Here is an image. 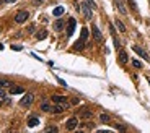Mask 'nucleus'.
<instances>
[{
  "mask_svg": "<svg viewBox=\"0 0 150 133\" xmlns=\"http://www.w3.org/2000/svg\"><path fill=\"white\" fill-rule=\"evenodd\" d=\"M88 34H90V33H88V29H86V28H83V29H82V34H80V39L74 44V49L75 50H82L83 47H85V42H86V39H88Z\"/></svg>",
  "mask_w": 150,
  "mask_h": 133,
  "instance_id": "obj_1",
  "label": "nucleus"
},
{
  "mask_svg": "<svg viewBox=\"0 0 150 133\" xmlns=\"http://www.w3.org/2000/svg\"><path fill=\"white\" fill-rule=\"evenodd\" d=\"M80 7H82L80 10H82V13H83V16H85L86 20H91V18H93V8L88 5V2L85 0V2H83Z\"/></svg>",
  "mask_w": 150,
  "mask_h": 133,
  "instance_id": "obj_2",
  "label": "nucleus"
},
{
  "mask_svg": "<svg viewBox=\"0 0 150 133\" xmlns=\"http://www.w3.org/2000/svg\"><path fill=\"white\" fill-rule=\"evenodd\" d=\"M69 107H70V104L65 101V102H57L52 107V112L54 114H62V112H65V110H69Z\"/></svg>",
  "mask_w": 150,
  "mask_h": 133,
  "instance_id": "obj_3",
  "label": "nucleus"
},
{
  "mask_svg": "<svg viewBox=\"0 0 150 133\" xmlns=\"http://www.w3.org/2000/svg\"><path fill=\"white\" fill-rule=\"evenodd\" d=\"M28 18H30V13H28L26 10H21V11H18V13L15 15V21L18 23V25L25 23V21L28 20Z\"/></svg>",
  "mask_w": 150,
  "mask_h": 133,
  "instance_id": "obj_4",
  "label": "nucleus"
},
{
  "mask_svg": "<svg viewBox=\"0 0 150 133\" xmlns=\"http://www.w3.org/2000/svg\"><path fill=\"white\" fill-rule=\"evenodd\" d=\"M132 50H134L135 54L139 55V57H142V59H144L145 62H150V59H149V54H147V52H145V50L142 49V47H140V45H132Z\"/></svg>",
  "mask_w": 150,
  "mask_h": 133,
  "instance_id": "obj_5",
  "label": "nucleus"
},
{
  "mask_svg": "<svg viewBox=\"0 0 150 133\" xmlns=\"http://www.w3.org/2000/svg\"><path fill=\"white\" fill-rule=\"evenodd\" d=\"M33 99H34V96H33L31 93L25 94V96L21 98V101H20V106H21V107H28V106H31V102H33Z\"/></svg>",
  "mask_w": 150,
  "mask_h": 133,
  "instance_id": "obj_6",
  "label": "nucleus"
},
{
  "mask_svg": "<svg viewBox=\"0 0 150 133\" xmlns=\"http://www.w3.org/2000/svg\"><path fill=\"white\" fill-rule=\"evenodd\" d=\"M75 26H77V21H75V18H70L69 23H67V29H65V33H67V37H70V36L74 34Z\"/></svg>",
  "mask_w": 150,
  "mask_h": 133,
  "instance_id": "obj_7",
  "label": "nucleus"
},
{
  "mask_svg": "<svg viewBox=\"0 0 150 133\" xmlns=\"http://www.w3.org/2000/svg\"><path fill=\"white\" fill-rule=\"evenodd\" d=\"M77 127H78V120H77V117H70L69 120H67V123H65V128H67L69 132L75 130Z\"/></svg>",
  "mask_w": 150,
  "mask_h": 133,
  "instance_id": "obj_8",
  "label": "nucleus"
},
{
  "mask_svg": "<svg viewBox=\"0 0 150 133\" xmlns=\"http://www.w3.org/2000/svg\"><path fill=\"white\" fill-rule=\"evenodd\" d=\"M91 33H93V37H95V41H101V39H103V36H101V31H100V28H98L96 25L91 26Z\"/></svg>",
  "mask_w": 150,
  "mask_h": 133,
  "instance_id": "obj_9",
  "label": "nucleus"
},
{
  "mask_svg": "<svg viewBox=\"0 0 150 133\" xmlns=\"http://www.w3.org/2000/svg\"><path fill=\"white\" fill-rule=\"evenodd\" d=\"M127 60H129V55H127V52L122 49H119V62L121 63H127Z\"/></svg>",
  "mask_w": 150,
  "mask_h": 133,
  "instance_id": "obj_10",
  "label": "nucleus"
},
{
  "mask_svg": "<svg viewBox=\"0 0 150 133\" xmlns=\"http://www.w3.org/2000/svg\"><path fill=\"white\" fill-rule=\"evenodd\" d=\"M114 2H116V7H118L119 13L126 15V13H127V10H126V7H124V3H122V0H114Z\"/></svg>",
  "mask_w": 150,
  "mask_h": 133,
  "instance_id": "obj_11",
  "label": "nucleus"
},
{
  "mask_svg": "<svg viewBox=\"0 0 150 133\" xmlns=\"http://www.w3.org/2000/svg\"><path fill=\"white\" fill-rule=\"evenodd\" d=\"M23 93H25V89L21 86H10V94H23Z\"/></svg>",
  "mask_w": 150,
  "mask_h": 133,
  "instance_id": "obj_12",
  "label": "nucleus"
},
{
  "mask_svg": "<svg viewBox=\"0 0 150 133\" xmlns=\"http://www.w3.org/2000/svg\"><path fill=\"white\" fill-rule=\"evenodd\" d=\"M41 110H44V112H52V107H51V104L47 101H43L41 102Z\"/></svg>",
  "mask_w": 150,
  "mask_h": 133,
  "instance_id": "obj_13",
  "label": "nucleus"
},
{
  "mask_svg": "<svg viewBox=\"0 0 150 133\" xmlns=\"http://www.w3.org/2000/svg\"><path fill=\"white\" fill-rule=\"evenodd\" d=\"M36 125H39V118L38 117H31L30 120H28V127H36Z\"/></svg>",
  "mask_w": 150,
  "mask_h": 133,
  "instance_id": "obj_14",
  "label": "nucleus"
},
{
  "mask_svg": "<svg viewBox=\"0 0 150 133\" xmlns=\"http://www.w3.org/2000/svg\"><path fill=\"white\" fill-rule=\"evenodd\" d=\"M111 36H113V42H114V47L119 50V49H121V39L118 37V34H111Z\"/></svg>",
  "mask_w": 150,
  "mask_h": 133,
  "instance_id": "obj_15",
  "label": "nucleus"
},
{
  "mask_svg": "<svg viewBox=\"0 0 150 133\" xmlns=\"http://www.w3.org/2000/svg\"><path fill=\"white\" fill-rule=\"evenodd\" d=\"M52 101H54L55 104H57V102H65L67 98H65V96H59V94H55V96H52Z\"/></svg>",
  "mask_w": 150,
  "mask_h": 133,
  "instance_id": "obj_16",
  "label": "nucleus"
},
{
  "mask_svg": "<svg viewBox=\"0 0 150 133\" xmlns=\"http://www.w3.org/2000/svg\"><path fill=\"white\" fill-rule=\"evenodd\" d=\"M64 11H65L64 7H57V8H54L52 15H54V16H60V15H64Z\"/></svg>",
  "mask_w": 150,
  "mask_h": 133,
  "instance_id": "obj_17",
  "label": "nucleus"
},
{
  "mask_svg": "<svg viewBox=\"0 0 150 133\" xmlns=\"http://www.w3.org/2000/svg\"><path fill=\"white\" fill-rule=\"evenodd\" d=\"M114 23H116V26H118V29H119L121 33H126V25L122 23V21H121V20H116Z\"/></svg>",
  "mask_w": 150,
  "mask_h": 133,
  "instance_id": "obj_18",
  "label": "nucleus"
},
{
  "mask_svg": "<svg viewBox=\"0 0 150 133\" xmlns=\"http://www.w3.org/2000/svg\"><path fill=\"white\" fill-rule=\"evenodd\" d=\"M11 81H8V80H3V78H0V86H2V88H10L11 86Z\"/></svg>",
  "mask_w": 150,
  "mask_h": 133,
  "instance_id": "obj_19",
  "label": "nucleus"
},
{
  "mask_svg": "<svg viewBox=\"0 0 150 133\" xmlns=\"http://www.w3.org/2000/svg\"><path fill=\"white\" fill-rule=\"evenodd\" d=\"M62 28H64V21H62V20H57V21H55V25H54V29L55 31H60Z\"/></svg>",
  "mask_w": 150,
  "mask_h": 133,
  "instance_id": "obj_20",
  "label": "nucleus"
},
{
  "mask_svg": "<svg viewBox=\"0 0 150 133\" xmlns=\"http://www.w3.org/2000/svg\"><path fill=\"white\" fill-rule=\"evenodd\" d=\"M100 120H101V122H105V123H111V118L108 117L106 114H101V115H100Z\"/></svg>",
  "mask_w": 150,
  "mask_h": 133,
  "instance_id": "obj_21",
  "label": "nucleus"
},
{
  "mask_svg": "<svg viewBox=\"0 0 150 133\" xmlns=\"http://www.w3.org/2000/svg\"><path fill=\"white\" fill-rule=\"evenodd\" d=\"M82 117H83V118H91V117H93V114H91L90 110H86V109H85V110L82 112Z\"/></svg>",
  "mask_w": 150,
  "mask_h": 133,
  "instance_id": "obj_22",
  "label": "nucleus"
},
{
  "mask_svg": "<svg viewBox=\"0 0 150 133\" xmlns=\"http://www.w3.org/2000/svg\"><path fill=\"white\" fill-rule=\"evenodd\" d=\"M46 36H47V31H39V33H38V34H36V37H38V39H44Z\"/></svg>",
  "mask_w": 150,
  "mask_h": 133,
  "instance_id": "obj_23",
  "label": "nucleus"
},
{
  "mask_svg": "<svg viewBox=\"0 0 150 133\" xmlns=\"http://www.w3.org/2000/svg\"><path fill=\"white\" fill-rule=\"evenodd\" d=\"M0 99H7V93H5V89L0 86Z\"/></svg>",
  "mask_w": 150,
  "mask_h": 133,
  "instance_id": "obj_24",
  "label": "nucleus"
},
{
  "mask_svg": "<svg viewBox=\"0 0 150 133\" xmlns=\"http://www.w3.org/2000/svg\"><path fill=\"white\" fill-rule=\"evenodd\" d=\"M132 65H134L135 68H142V63H140L139 60H132Z\"/></svg>",
  "mask_w": 150,
  "mask_h": 133,
  "instance_id": "obj_25",
  "label": "nucleus"
},
{
  "mask_svg": "<svg viewBox=\"0 0 150 133\" xmlns=\"http://www.w3.org/2000/svg\"><path fill=\"white\" fill-rule=\"evenodd\" d=\"M86 2H88V5H90L91 8H96V3L93 2V0H86Z\"/></svg>",
  "mask_w": 150,
  "mask_h": 133,
  "instance_id": "obj_26",
  "label": "nucleus"
},
{
  "mask_svg": "<svg viewBox=\"0 0 150 133\" xmlns=\"http://www.w3.org/2000/svg\"><path fill=\"white\" fill-rule=\"evenodd\" d=\"M129 5H130V8H132V10H135V8H137V7H135V2H134V0H129Z\"/></svg>",
  "mask_w": 150,
  "mask_h": 133,
  "instance_id": "obj_27",
  "label": "nucleus"
},
{
  "mask_svg": "<svg viewBox=\"0 0 150 133\" xmlns=\"http://www.w3.org/2000/svg\"><path fill=\"white\" fill-rule=\"evenodd\" d=\"M46 132H57V128L55 127H47L46 128Z\"/></svg>",
  "mask_w": 150,
  "mask_h": 133,
  "instance_id": "obj_28",
  "label": "nucleus"
},
{
  "mask_svg": "<svg viewBox=\"0 0 150 133\" xmlns=\"http://www.w3.org/2000/svg\"><path fill=\"white\" fill-rule=\"evenodd\" d=\"M34 31V25H30L28 26V33H33Z\"/></svg>",
  "mask_w": 150,
  "mask_h": 133,
  "instance_id": "obj_29",
  "label": "nucleus"
},
{
  "mask_svg": "<svg viewBox=\"0 0 150 133\" xmlns=\"http://www.w3.org/2000/svg\"><path fill=\"white\" fill-rule=\"evenodd\" d=\"M16 0H3V3H15Z\"/></svg>",
  "mask_w": 150,
  "mask_h": 133,
  "instance_id": "obj_30",
  "label": "nucleus"
},
{
  "mask_svg": "<svg viewBox=\"0 0 150 133\" xmlns=\"http://www.w3.org/2000/svg\"><path fill=\"white\" fill-rule=\"evenodd\" d=\"M11 49H15V50H21L20 45H11Z\"/></svg>",
  "mask_w": 150,
  "mask_h": 133,
  "instance_id": "obj_31",
  "label": "nucleus"
},
{
  "mask_svg": "<svg viewBox=\"0 0 150 133\" xmlns=\"http://www.w3.org/2000/svg\"><path fill=\"white\" fill-rule=\"evenodd\" d=\"M41 2H43V0H33V3H36V5H39Z\"/></svg>",
  "mask_w": 150,
  "mask_h": 133,
  "instance_id": "obj_32",
  "label": "nucleus"
},
{
  "mask_svg": "<svg viewBox=\"0 0 150 133\" xmlns=\"http://www.w3.org/2000/svg\"><path fill=\"white\" fill-rule=\"evenodd\" d=\"M2 49H3V45H2V44H0V50H2Z\"/></svg>",
  "mask_w": 150,
  "mask_h": 133,
  "instance_id": "obj_33",
  "label": "nucleus"
},
{
  "mask_svg": "<svg viewBox=\"0 0 150 133\" xmlns=\"http://www.w3.org/2000/svg\"><path fill=\"white\" fill-rule=\"evenodd\" d=\"M0 106H2V99H0Z\"/></svg>",
  "mask_w": 150,
  "mask_h": 133,
  "instance_id": "obj_34",
  "label": "nucleus"
},
{
  "mask_svg": "<svg viewBox=\"0 0 150 133\" xmlns=\"http://www.w3.org/2000/svg\"><path fill=\"white\" fill-rule=\"evenodd\" d=\"M149 83H150V78H149Z\"/></svg>",
  "mask_w": 150,
  "mask_h": 133,
  "instance_id": "obj_35",
  "label": "nucleus"
}]
</instances>
